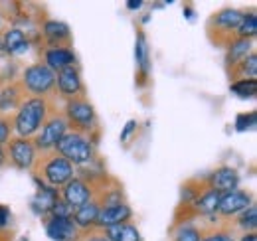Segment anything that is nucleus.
Listing matches in <instances>:
<instances>
[{
    "instance_id": "nucleus-1",
    "label": "nucleus",
    "mask_w": 257,
    "mask_h": 241,
    "mask_svg": "<svg viewBox=\"0 0 257 241\" xmlns=\"http://www.w3.org/2000/svg\"><path fill=\"white\" fill-rule=\"evenodd\" d=\"M62 113H64L65 123H67V131L87 137L95 147L99 145L103 129H101L99 115H97L95 107L91 105L89 97L64 101L62 103Z\"/></svg>"
},
{
    "instance_id": "nucleus-2",
    "label": "nucleus",
    "mask_w": 257,
    "mask_h": 241,
    "mask_svg": "<svg viewBox=\"0 0 257 241\" xmlns=\"http://www.w3.org/2000/svg\"><path fill=\"white\" fill-rule=\"evenodd\" d=\"M30 172L36 182H42L48 188L60 190L64 184H67L75 176V166L56 149H50V151H40L36 154Z\"/></svg>"
},
{
    "instance_id": "nucleus-3",
    "label": "nucleus",
    "mask_w": 257,
    "mask_h": 241,
    "mask_svg": "<svg viewBox=\"0 0 257 241\" xmlns=\"http://www.w3.org/2000/svg\"><path fill=\"white\" fill-rule=\"evenodd\" d=\"M60 99H42V97H28L20 109L14 113V137L20 139H34L44 123L48 120V115L52 107Z\"/></svg>"
},
{
    "instance_id": "nucleus-4",
    "label": "nucleus",
    "mask_w": 257,
    "mask_h": 241,
    "mask_svg": "<svg viewBox=\"0 0 257 241\" xmlns=\"http://www.w3.org/2000/svg\"><path fill=\"white\" fill-rule=\"evenodd\" d=\"M243 10L237 8H222L206 20V38L208 42L218 48V50H227L233 40H237V28L243 20Z\"/></svg>"
},
{
    "instance_id": "nucleus-5",
    "label": "nucleus",
    "mask_w": 257,
    "mask_h": 241,
    "mask_svg": "<svg viewBox=\"0 0 257 241\" xmlns=\"http://www.w3.org/2000/svg\"><path fill=\"white\" fill-rule=\"evenodd\" d=\"M30 97L42 99H58L56 95V73L46 67L42 61H34L26 65L18 77Z\"/></svg>"
},
{
    "instance_id": "nucleus-6",
    "label": "nucleus",
    "mask_w": 257,
    "mask_h": 241,
    "mask_svg": "<svg viewBox=\"0 0 257 241\" xmlns=\"http://www.w3.org/2000/svg\"><path fill=\"white\" fill-rule=\"evenodd\" d=\"M56 151L64 158H67L75 168H83L85 164H93L97 158V147L83 135L67 131L64 137L58 141Z\"/></svg>"
},
{
    "instance_id": "nucleus-7",
    "label": "nucleus",
    "mask_w": 257,
    "mask_h": 241,
    "mask_svg": "<svg viewBox=\"0 0 257 241\" xmlns=\"http://www.w3.org/2000/svg\"><path fill=\"white\" fill-rule=\"evenodd\" d=\"M58 103H62V101H58ZM58 103L52 107V111L48 115V120L44 123L42 131L32 139L34 147L38 149V152L56 149L58 141L67 133V123H65V117L64 113H62V105H58Z\"/></svg>"
},
{
    "instance_id": "nucleus-8",
    "label": "nucleus",
    "mask_w": 257,
    "mask_h": 241,
    "mask_svg": "<svg viewBox=\"0 0 257 241\" xmlns=\"http://www.w3.org/2000/svg\"><path fill=\"white\" fill-rule=\"evenodd\" d=\"M40 50H56V48H71L73 36L69 26L56 20V18H44L40 22V38H38Z\"/></svg>"
},
{
    "instance_id": "nucleus-9",
    "label": "nucleus",
    "mask_w": 257,
    "mask_h": 241,
    "mask_svg": "<svg viewBox=\"0 0 257 241\" xmlns=\"http://www.w3.org/2000/svg\"><path fill=\"white\" fill-rule=\"evenodd\" d=\"M56 95H58V99L62 103L69 101V99L87 97V89H85L83 75H81V67L77 63L56 73Z\"/></svg>"
},
{
    "instance_id": "nucleus-10",
    "label": "nucleus",
    "mask_w": 257,
    "mask_h": 241,
    "mask_svg": "<svg viewBox=\"0 0 257 241\" xmlns=\"http://www.w3.org/2000/svg\"><path fill=\"white\" fill-rule=\"evenodd\" d=\"M6 152V164L18 168V170H32V164L36 160L38 149L34 147L32 139H20V137H12L8 141V145L4 147Z\"/></svg>"
},
{
    "instance_id": "nucleus-11",
    "label": "nucleus",
    "mask_w": 257,
    "mask_h": 241,
    "mask_svg": "<svg viewBox=\"0 0 257 241\" xmlns=\"http://www.w3.org/2000/svg\"><path fill=\"white\" fill-rule=\"evenodd\" d=\"M251 204H255L253 200V192L249 190H233V192H227L220 196V204H218V210H216V217L227 221L231 217H235L237 213H241L243 210H247Z\"/></svg>"
},
{
    "instance_id": "nucleus-12",
    "label": "nucleus",
    "mask_w": 257,
    "mask_h": 241,
    "mask_svg": "<svg viewBox=\"0 0 257 241\" xmlns=\"http://www.w3.org/2000/svg\"><path fill=\"white\" fill-rule=\"evenodd\" d=\"M135 63H137L135 83L139 87H147L153 73V61H151V48L147 42V34L141 26L137 28V40H135Z\"/></svg>"
},
{
    "instance_id": "nucleus-13",
    "label": "nucleus",
    "mask_w": 257,
    "mask_h": 241,
    "mask_svg": "<svg viewBox=\"0 0 257 241\" xmlns=\"http://www.w3.org/2000/svg\"><path fill=\"white\" fill-rule=\"evenodd\" d=\"M28 97L30 95L26 93L18 77L2 83L0 85V115H14Z\"/></svg>"
},
{
    "instance_id": "nucleus-14",
    "label": "nucleus",
    "mask_w": 257,
    "mask_h": 241,
    "mask_svg": "<svg viewBox=\"0 0 257 241\" xmlns=\"http://www.w3.org/2000/svg\"><path fill=\"white\" fill-rule=\"evenodd\" d=\"M42 223L46 227L48 237L54 241H75L79 235V227L71 217H54V215H42Z\"/></svg>"
},
{
    "instance_id": "nucleus-15",
    "label": "nucleus",
    "mask_w": 257,
    "mask_h": 241,
    "mask_svg": "<svg viewBox=\"0 0 257 241\" xmlns=\"http://www.w3.org/2000/svg\"><path fill=\"white\" fill-rule=\"evenodd\" d=\"M239 172L237 168L224 164V166H218L214 168L212 172L206 174V182L212 190H216L218 194H227V192H233L239 188Z\"/></svg>"
},
{
    "instance_id": "nucleus-16",
    "label": "nucleus",
    "mask_w": 257,
    "mask_h": 241,
    "mask_svg": "<svg viewBox=\"0 0 257 241\" xmlns=\"http://www.w3.org/2000/svg\"><path fill=\"white\" fill-rule=\"evenodd\" d=\"M60 198L64 200L71 210L75 211L79 210L81 206H85V204L91 202V190H89V186L81 180L79 176H73L67 184H64L60 188Z\"/></svg>"
},
{
    "instance_id": "nucleus-17",
    "label": "nucleus",
    "mask_w": 257,
    "mask_h": 241,
    "mask_svg": "<svg viewBox=\"0 0 257 241\" xmlns=\"http://www.w3.org/2000/svg\"><path fill=\"white\" fill-rule=\"evenodd\" d=\"M0 42H2L4 56H10V58L24 54L30 48V44H32V40H30V36L26 32L22 30V28H14V26H8V28L2 30Z\"/></svg>"
},
{
    "instance_id": "nucleus-18",
    "label": "nucleus",
    "mask_w": 257,
    "mask_h": 241,
    "mask_svg": "<svg viewBox=\"0 0 257 241\" xmlns=\"http://www.w3.org/2000/svg\"><path fill=\"white\" fill-rule=\"evenodd\" d=\"M46 67H50L54 73L62 71L69 65H75L77 58L71 48H56V50H40V60Z\"/></svg>"
},
{
    "instance_id": "nucleus-19",
    "label": "nucleus",
    "mask_w": 257,
    "mask_h": 241,
    "mask_svg": "<svg viewBox=\"0 0 257 241\" xmlns=\"http://www.w3.org/2000/svg\"><path fill=\"white\" fill-rule=\"evenodd\" d=\"M125 221H133V210L128 204H117V206H109V208H101L99 215H97L95 227H111L117 223H125Z\"/></svg>"
},
{
    "instance_id": "nucleus-20",
    "label": "nucleus",
    "mask_w": 257,
    "mask_h": 241,
    "mask_svg": "<svg viewBox=\"0 0 257 241\" xmlns=\"http://www.w3.org/2000/svg\"><path fill=\"white\" fill-rule=\"evenodd\" d=\"M36 184H38V192L32 200V210L42 217V215H48L50 210L54 208V204L60 200V190L48 188L42 182H36Z\"/></svg>"
},
{
    "instance_id": "nucleus-21",
    "label": "nucleus",
    "mask_w": 257,
    "mask_h": 241,
    "mask_svg": "<svg viewBox=\"0 0 257 241\" xmlns=\"http://www.w3.org/2000/svg\"><path fill=\"white\" fill-rule=\"evenodd\" d=\"M249 54H253V40H243V38H237L229 44V48L225 50V71L231 69L233 65H237L241 60H245Z\"/></svg>"
},
{
    "instance_id": "nucleus-22",
    "label": "nucleus",
    "mask_w": 257,
    "mask_h": 241,
    "mask_svg": "<svg viewBox=\"0 0 257 241\" xmlns=\"http://www.w3.org/2000/svg\"><path fill=\"white\" fill-rule=\"evenodd\" d=\"M227 77H229V83H235V81H241V79H255L257 77L255 52L249 54L245 60H241L237 65H233L231 69H227Z\"/></svg>"
},
{
    "instance_id": "nucleus-23",
    "label": "nucleus",
    "mask_w": 257,
    "mask_h": 241,
    "mask_svg": "<svg viewBox=\"0 0 257 241\" xmlns=\"http://www.w3.org/2000/svg\"><path fill=\"white\" fill-rule=\"evenodd\" d=\"M168 233H170V241H202L204 227H202L200 219H196V221H190V223L168 227Z\"/></svg>"
},
{
    "instance_id": "nucleus-24",
    "label": "nucleus",
    "mask_w": 257,
    "mask_h": 241,
    "mask_svg": "<svg viewBox=\"0 0 257 241\" xmlns=\"http://www.w3.org/2000/svg\"><path fill=\"white\" fill-rule=\"evenodd\" d=\"M105 235L111 241H143L137 223H133V221H125V223H117V225L105 227Z\"/></svg>"
},
{
    "instance_id": "nucleus-25",
    "label": "nucleus",
    "mask_w": 257,
    "mask_h": 241,
    "mask_svg": "<svg viewBox=\"0 0 257 241\" xmlns=\"http://www.w3.org/2000/svg\"><path fill=\"white\" fill-rule=\"evenodd\" d=\"M97 215H99V206L91 200L89 204H85V206H81L79 210L73 211L71 219L75 221V225H77L79 229H89V227H95Z\"/></svg>"
},
{
    "instance_id": "nucleus-26",
    "label": "nucleus",
    "mask_w": 257,
    "mask_h": 241,
    "mask_svg": "<svg viewBox=\"0 0 257 241\" xmlns=\"http://www.w3.org/2000/svg\"><path fill=\"white\" fill-rule=\"evenodd\" d=\"M257 34V18H255V10L251 8L249 12L243 14V20L237 28V38H243V40H255Z\"/></svg>"
},
{
    "instance_id": "nucleus-27",
    "label": "nucleus",
    "mask_w": 257,
    "mask_h": 241,
    "mask_svg": "<svg viewBox=\"0 0 257 241\" xmlns=\"http://www.w3.org/2000/svg\"><path fill=\"white\" fill-rule=\"evenodd\" d=\"M229 91L235 93L237 97L241 99H247V97H253L257 91L255 79H241V81H235V83H229Z\"/></svg>"
},
{
    "instance_id": "nucleus-28",
    "label": "nucleus",
    "mask_w": 257,
    "mask_h": 241,
    "mask_svg": "<svg viewBox=\"0 0 257 241\" xmlns=\"http://www.w3.org/2000/svg\"><path fill=\"white\" fill-rule=\"evenodd\" d=\"M14 137V115H0V147H6Z\"/></svg>"
},
{
    "instance_id": "nucleus-29",
    "label": "nucleus",
    "mask_w": 257,
    "mask_h": 241,
    "mask_svg": "<svg viewBox=\"0 0 257 241\" xmlns=\"http://www.w3.org/2000/svg\"><path fill=\"white\" fill-rule=\"evenodd\" d=\"M75 241H111L105 235V229L101 227H89V229H81Z\"/></svg>"
},
{
    "instance_id": "nucleus-30",
    "label": "nucleus",
    "mask_w": 257,
    "mask_h": 241,
    "mask_svg": "<svg viewBox=\"0 0 257 241\" xmlns=\"http://www.w3.org/2000/svg\"><path fill=\"white\" fill-rule=\"evenodd\" d=\"M48 215H54V217H71V215H73V210H71V208L65 204L64 200L60 198V200L54 204V208L50 210V213H48Z\"/></svg>"
},
{
    "instance_id": "nucleus-31",
    "label": "nucleus",
    "mask_w": 257,
    "mask_h": 241,
    "mask_svg": "<svg viewBox=\"0 0 257 241\" xmlns=\"http://www.w3.org/2000/svg\"><path fill=\"white\" fill-rule=\"evenodd\" d=\"M139 131V120L131 119L127 120V125L123 127V131H121V143L123 145H128V139H133V135Z\"/></svg>"
},
{
    "instance_id": "nucleus-32",
    "label": "nucleus",
    "mask_w": 257,
    "mask_h": 241,
    "mask_svg": "<svg viewBox=\"0 0 257 241\" xmlns=\"http://www.w3.org/2000/svg\"><path fill=\"white\" fill-rule=\"evenodd\" d=\"M255 125V111H251L249 115L245 113V115H239L237 117V123H235V129L237 131H247V129H251Z\"/></svg>"
},
{
    "instance_id": "nucleus-33",
    "label": "nucleus",
    "mask_w": 257,
    "mask_h": 241,
    "mask_svg": "<svg viewBox=\"0 0 257 241\" xmlns=\"http://www.w3.org/2000/svg\"><path fill=\"white\" fill-rule=\"evenodd\" d=\"M10 219H12V211L8 206L0 204V229H6L10 227Z\"/></svg>"
},
{
    "instance_id": "nucleus-34",
    "label": "nucleus",
    "mask_w": 257,
    "mask_h": 241,
    "mask_svg": "<svg viewBox=\"0 0 257 241\" xmlns=\"http://www.w3.org/2000/svg\"><path fill=\"white\" fill-rule=\"evenodd\" d=\"M237 241H257V233L255 231H249V233H243Z\"/></svg>"
},
{
    "instance_id": "nucleus-35",
    "label": "nucleus",
    "mask_w": 257,
    "mask_h": 241,
    "mask_svg": "<svg viewBox=\"0 0 257 241\" xmlns=\"http://www.w3.org/2000/svg\"><path fill=\"white\" fill-rule=\"evenodd\" d=\"M141 6H143V2H141V0H128L127 2L128 10H135V8H141Z\"/></svg>"
},
{
    "instance_id": "nucleus-36",
    "label": "nucleus",
    "mask_w": 257,
    "mask_h": 241,
    "mask_svg": "<svg viewBox=\"0 0 257 241\" xmlns=\"http://www.w3.org/2000/svg\"><path fill=\"white\" fill-rule=\"evenodd\" d=\"M6 166V152H4V147H0V168Z\"/></svg>"
},
{
    "instance_id": "nucleus-37",
    "label": "nucleus",
    "mask_w": 257,
    "mask_h": 241,
    "mask_svg": "<svg viewBox=\"0 0 257 241\" xmlns=\"http://www.w3.org/2000/svg\"><path fill=\"white\" fill-rule=\"evenodd\" d=\"M184 14H186V18H192V16H194L192 8H190V6H188V4H186V6H184Z\"/></svg>"
},
{
    "instance_id": "nucleus-38",
    "label": "nucleus",
    "mask_w": 257,
    "mask_h": 241,
    "mask_svg": "<svg viewBox=\"0 0 257 241\" xmlns=\"http://www.w3.org/2000/svg\"><path fill=\"white\" fill-rule=\"evenodd\" d=\"M4 30V20H2V14H0V34Z\"/></svg>"
}]
</instances>
